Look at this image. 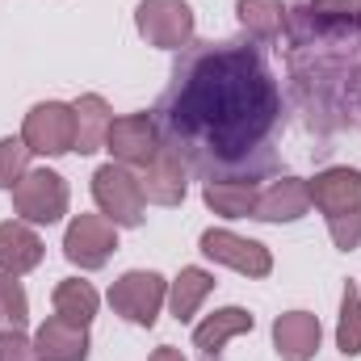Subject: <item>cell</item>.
Returning a JSON list of instances; mask_svg holds the SVG:
<instances>
[{"label":"cell","instance_id":"cell-12","mask_svg":"<svg viewBox=\"0 0 361 361\" xmlns=\"http://www.w3.org/2000/svg\"><path fill=\"white\" fill-rule=\"evenodd\" d=\"M273 345L281 361H311L319 349V319L307 311H290L273 324Z\"/></svg>","mask_w":361,"mask_h":361},{"label":"cell","instance_id":"cell-22","mask_svg":"<svg viewBox=\"0 0 361 361\" xmlns=\"http://www.w3.org/2000/svg\"><path fill=\"white\" fill-rule=\"evenodd\" d=\"M240 21L252 38H277L281 25H286V8L281 0H240Z\"/></svg>","mask_w":361,"mask_h":361},{"label":"cell","instance_id":"cell-6","mask_svg":"<svg viewBox=\"0 0 361 361\" xmlns=\"http://www.w3.org/2000/svg\"><path fill=\"white\" fill-rule=\"evenodd\" d=\"M164 294H169V286H164V277L160 273H122L118 281H114V290H109V302H114V311L118 315H126L130 324H143V328H152L156 324V315H160V307H164Z\"/></svg>","mask_w":361,"mask_h":361},{"label":"cell","instance_id":"cell-5","mask_svg":"<svg viewBox=\"0 0 361 361\" xmlns=\"http://www.w3.org/2000/svg\"><path fill=\"white\" fill-rule=\"evenodd\" d=\"M25 147L30 152H42V156H63L76 147V114L72 105H59V101H42L25 114V130H21Z\"/></svg>","mask_w":361,"mask_h":361},{"label":"cell","instance_id":"cell-7","mask_svg":"<svg viewBox=\"0 0 361 361\" xmlns=\"http://www.w3.org/2000/svg\"><path fill=\"white\" fill-rule=\"evenodd\" d=\"M13 206L30 223H55L68 210V185H63L59 173H47V169L25 173V177L13 185Z\"/></svg>","mask_w":361,"mask_h":361},{"label":"cell","instance_id":"cell-25","mask_svg":"<svg viewBox=\"0 0 361 361\" xmlns=\"http://www.w3.org/2000/svg\"><path fill=\"white\" fill-rule=\"evenodd\" d=\"M30 147L25 139H0V189H13L30 169Z\"/></svg>","mask_w":361,"mask_h":361},{"label":"cell","instance_id":"cell-11","mask_svg":"<svg viewBox=\"0 0 361 361\" xmlns=\"http://www.w3.org/2000/svg\"><path fill=\"white\" fill-rule=\"evenodd\" d=\"M139 185H143V197H147V202H156V206H177L180 197H185V164H180V156L160 143L156 160L143 169Z\"/></svg>","mask_w":361,"mask_h":361},{"label":"cell","instance_id":"cell-15","mask_svg":"<svg viewBox=\"0 0 361 361\" xmlns=\"http://www.w3.org/2000/svg\"><path fill=\"white\" fill-rule=\"evenodd\" d=\"M307 206H311L307 180L286 177V180H273L269 189H261V197H257V210H252V219H265V223H290V219L307 214Z\"/></svg>","mask_w":361,"mask_h":361},{"label":"cell","instance_id":"cell-13","mask_svg":"<svg viewBox=\"0 0 361 361\" xmlns=\"http://www.w3.org/2000/svg\"><path fill=\"white\" fill-rule=\"evenodd\" d=\"M34 349H38V361H85L89 357V332L80 324H68L55 315L38 328Z\"/></svg>","mask_w":361,"mask_h":361},{"label":"cell","instance_id":"cell-1","mask_svg":"<svg viewBox=\"0 0 361 361\" xmlns=\"http://www.w3.org/2000/svg\"><path fill=\"white\" fill-rule=\"evenodd\" d=\"M281 92L248 42H189L156 109V130L206 185L257 180L277 164Z\"/></svg>","mask_w":361,"mask_h":361},{"label":"cell","instance_id":"cell-3","mask_svg":"<svg viewBox=\"0 0 361 361\" xmlns=\"http://www.w3.org/2000/svg\"><path fill=\"white\" fill-rule=\"evenodd\" d=\"M92 197L105 210L114 227H139L143 223V185L126 164H105L92 173Z\"/></svg>","mask_w":361,"mask_h":361},{"label":"cell","instance_id":"cell-16","mask_svg":"<svg viewBox=\"0 0 361 361\" xmlns=\"http://www.w3.org/2000/svg\"><path fill=\"white\" fill-rule=\"evenodd\" d=\"M42 261V240L25 223H0V273H30Z\"/></svg>","mask_w":361,"mask_h":361},{"label":"cell","instance_id":"cell-19","mask_svg":"<svg viewBox=\"0 0 361 361\" xmlns=\"http://www.w3.org/2000/svg\"><path fill=\"white\" fill-rule=\"evenodd\" d=\"M257 197H261V189L252 180H214V185H206V206L223 219H248L257 210Z\"/></svg>","mask_w":361,"mask_h":361},{"label":"cell","instance_id":"cell-23","mask_svg":"<svg viewBox=\"0 0 361 361\" xmlns=\"http://www.w3.org/2000/svg\"><path fill=\"white\" fill-rule=\"evenodd\" d=\"M30 319V302L25 290L13 273H0V332H21Z\"/></svg>","mask_w":361,"mask_h":361},{"label":"cell","instance_id":"cell-26","mask_svg":"<svg viewBox=\"0 0 361 361\" xmlns=\"http://www.w3.org/2000/svg\"><path fill=\"white\" fill-rule=\"evenodd\" d=\"M0 361H38V349L21 332H0Z\"/></svg>","mask_w":361,"mask_h":361},{"label":"cell","instance_id":"cell-20","mask_svg":"<svg viewBox=\"0 0 361 361\" xmlns=\"http://www.w3.org/2000/svg\"><path fill=\"white\" fill-rule=\"evenodd\" d=\"M55 315L59 319H68V324H80V328H89V319L97 315V290H92L89 281H59L55 286Z\"/></svg>","mask_w":361,"mask_h":361},{"label":"cell","instance_id":"cell-17","mask_svg":"<svg viewBox=\"0 0 361 361\" xmlns=\"http://www.w3.org/2000/svg\"><path fill=\"white\" fill-rule=\"evenodd\" d=\"M298 21H307L315 30L357 34L361 30V0H307V8H298Z\"/></svg>","mask_w":361,"mask_h":361},{"label":"cell","instance_id":"cell-18","mask_svg":"<svg viewBox=\"0 0 361 361\" xmlns=\"http://www.w3.org/2000/svg\"><path fill=\"white\" fill-rule=\"evenodd\" d=\"M72 114H76V152L80 156H89L97 147H105V135H109V105L89 92V97H80L76 105H72Z\"/></svg>","mask_w":361,"mask_h":361},{"label":"cell","instance_id":"cell-24","mask_svg":"<svg viewBox=\"0 0 361 361\" xmlns=\"http://www.w3.org/2000/svg\"><path fill=\"white\" fill-rule=\"evenodd\" d=\"M336 345H341V353H349V357L361 353V294H357V286H345L341 324H336Z\"/></svg>","mask_w":361,"mask_h":361},{"label":"cell","instance_id":"cell-4","mask_svg":"<svg viewBox=\"0 0 361 361\" xmlns=\"http://www.w3.org/2000/svg\"><path fill=\"white\" fill-rule=\"evenodd\" d=\"M135 21H139V34L152 47L185 51L193 42V8L185 0H143Z\"/></svg>","mask_w":361,"mask_h":361},{"label":"cell","instance_id":"cell-9","mask_svg":"<svg viewBox=\"0 0 361 361\" xmlns=\"http://www.w3.org/2000/svg\"><path fill=\"white\" fill-rule=\"evenodd\" d=\"M105 147L122 160V164H139L147 169L160 152V130H156V118L152 114H126V118H114L109 122V135H105Z\"/></svg>","mask_w":361,"mask_h":361},{"label":"cell","instance_id":"cell-27","mask_svg":"<svg viewBox=\"0 0 361 361\" xmlns=\"http://www.w3.org/2000/svg\"><path fill=\"white\" fill-rule=\"evenodd\" d=\"M152 361H185V357H180V353L173 349V345H160V349L152 353Z\"/></svg>","mask_w":361,"mask_h":361},{"label":"cell","instance_id":"cell-10","mask_svg":"<svg viewBox=\"0 0 361 361\" xmlns=\"http://www.w3.org/2000/svg\"><path fill=\"white\" fill-rule=\"evenodd\" d=\"M202 252L214 257L219 265H231L244 277H269V269H273L269 248H261L257 240H244L235 231H206L202 235Z\"/></svg>","mask_w":361,"mask_h":361},{"label":"cell","instance_id":"cell-21","mask_svg":"<svg viewBox=\"0 0 361 361\" xmlns=\"http://www.w3.org/2000/svg\"><path fill=\"white\" fill-rule=\"evenodd\" d=\"M214 290V277L206 269H180V277L173 281V294H169V302H173V315H177L180 324L185 319H193V311L202 307V298Z\"/></svg>","mask_w":361,"mask_h":361},{"label":"cell","instance_id":"cell-8","mask_svg":"<svg viewBox=\"0 0 361 361\" xmlns=\"http://www.w3.org/2000/svg\"><path fill=\"white\" fill-rule=\"evenodd\" d=\"M114 248H118V231L105 214H76L63 235V252L80 269H101Z\"/></svg>","mask_w":361,"mask_h":361},{"label":"cell","instance_id":"cell-2","mask_svg":"<svg viewBox=\"0 0 361 361\" xmlns=\"http://www.w3.org/2000/svg\"><path fill=\"white\" fill-rule=\"evenodd\" d=\"M307 193L328 214L332 244L353 252L361 244V173L357 169H328L315 180H307Z\"/></svg>","mask_w":361,"mask_h":361},{"label":"cell","instance_id":"cell-14","mask_svg":"<svg viewBox=\"0 0 361 361\" xmlns=\"http://www.w3.org/2000/svg\"><path fill=\"white\" fill-rule=\"evenodd\" d=\"M240 332H252V315H248L244 307H223V311H214L206 324H197L193 345H197L202 361H223V345H227L231 336H240Z\"/></svg>","mask_w":361,"mask_h":361}]
</instances>
